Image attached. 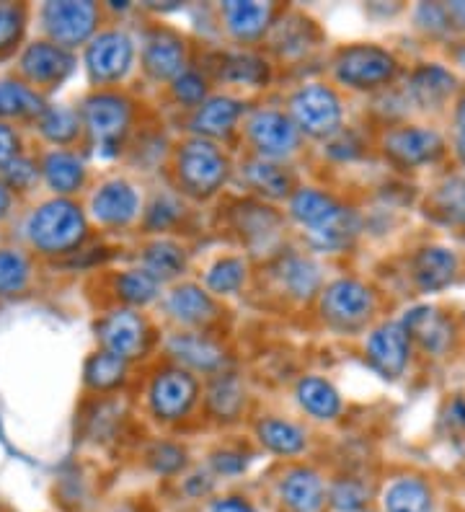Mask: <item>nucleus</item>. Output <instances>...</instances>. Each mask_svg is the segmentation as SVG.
Masks as SVG:
<instances>
[{
	"label": "nucleus",
	"mask_w": 465,
	"mask_h": 512,
	"mask_svg": "<svg viewBox=\"0 0 465 512\" xmlns=\"http://www.w3.org/2000/svg\"><path fill=\"white\" fill-rule=\"evenodd\" d=\"M321 311L336 326H344V329L360 326L375 311V293L367 288L365 282L341 277L323 290Z\"/></svg>",
	"instance_id": "nucleus-11"
},
{
	"label": "nucleus",
	"mask_w": 465,
	"mask_h": 512,
	"mask_svg": "<svg viewBox=\"0 0 465 512\" xmlns=\"http://www.w3.org/2000/svg\"><path fill=\"white\" fill-rule=\"evenodd\" d=\"M385 512H434L432 489L419 476H401L383 492Z\"/></svg>",
	"instance_id": "nucleus-28"
},
{
	"label": "nucleus",
	"mask_w": 465,
	"mask_h": 512,
	"mask_svg": "<svg viewBox=\"0 0 465 512\" xmlns=\"http://www.w3.org/2000/svg\"><path fill=\"white\" fill-rule=\"evenodd\" d=\"M140 213V197H137L135 187L127 184L124 179H112L104 182L91 197V215L93 220H99L101 225H127L137 218Z\"/></svg>",
	"instance_id": "nucleus-15"
},
{
	"label": "nucleus",
	"mask_w": 465,
	"mask_h": 512,
	"mask_svg": "<svg viewBox=\"0 0 465 512\" xmlns=\"http://www.w3.org/2000/svg\"><path fill=\"white\" fill-rule=\"evenodd\" d=\"M186 47L176 34L153 32L143 47V68L155 81H176L184 73Z\"/></svg>",
	"instance_id": "nucleus-16"
},
{
	"label": "nucleus",
	"mask_w": 465,
	"mask_h": 512,
	"mask_svg": "<svg viewBox=\"0 0 465 512\" xmlns=\"http://www.w3.org/2000/svg\"><path fill=\"white\" fill-rule=\"evenodd\" d=\"M341 210H344V207H341L331 194L321 192V189H295L290 197V215L298 220L300 225H305L310 233L326 228Z\"/></svg>",
	"instance_id": "nucleus-23"
},
{
	"label": "nucleus",
	"mask_w": 465,
	"mask_h": 512,
	"mask_svg": "<svg viewBox=\"0 0 465 512\" xmlns=\"http://www.w3.org/2000/svg\"><path fill=\"white\" fill-rule=\"evenodd\" d=\"M416 24L432 34H447L450 26H453L450 19H447L445 6H437V3H424V6H419V11H416Z\"/></svg>",
	"instance_id": "nucleus-49"
},
{
	"label": "nucleus",
	"mask_w": 465,
	"mask_h": 512,
	"mask_svg": "<svg viewBox=\"0 0 465 512\" xmlns=\"http://www.w3.org/2000/svg\"><path fill=\"white\" fill-rule=\"evenodd\" d=\"M220 16L225 21V29L241 42H254L267 32L274 19V6L269 3H241L230 0L220 6Z\"/></svg>",
	"instance_id": "nucleus-21"
},
{
	"label": "nucleus",
	"mask_w": 465,
	"mask_h": 512,
	"mask_svg": "<svg viewBox=\"0 0 465 512\" xmlns=\"http://www.w3.org/2000/svg\"><path fill=\"white\" fill-rule=\"evenodd\" d=\"M37 130L47 143L55 148H68L75 140L81 138L83 132V119L81 112H75L70 107H47L42 117L37 119Z\"/></svg>",
	"instance_id": "nucleus-29"
},
{
	"label": "nucleus",
	"mask_w": 465,
	"mask_h": 512,
	"mask_svg": "<svg viewBox=\"0 0 465 512\" xmlns=\"http://www.w3.org/2000/svg\"><path fill=\"white\" fill-rule=\"evenodd\" d=\"M279 497L292 512H318L326 502V484L318 471L295 466L279 481Z\"/></svg>",
	"instance_id": "nucleus-18"
},
{
	"label": "nucleus",
	"mask_w": 465,
	"mask_h": 512,
	"mask_svg": "<svg viewBox=\"0 0 465 512\" xmlns=\"http://www.w3.org/2000/svg\"><path fill=\"white\" fill-rule=\"evenodd\" d=\"M158 290H161V282L148 275L145 269H127L117 277V295L127 306H145L158 298Z\"/></svg>",
	"instance_id": "nucleus-39"
},
{
	"label": "nucleus",
	"mask_w": 465,
	"mask_h": 512,
	"mask_svg": "<svg viewBox=\"0 0 465 512\" xmlns=\"http://www.w3.org/2000/svg\"><path fill=\"white\" fill-rule=\"evenodd\" d=\"M401 324L406 326L409 337H414L432 355H442L453 342V324L432 306L411 308Z\"/></svg>",
	"instance_id": "nucleus-19"
},
{
	"label": "nucleus",
	"mask_w": 465,
	"mask_h": 512,
	"mask_svg": "<svg viewBox=\"0 0 465 512\" xmlns=\"http://www.w3.org/2000/svg\"><path fill=\"white\" fill-rule=\"evenodd\" d=\"M370 500V487L360 479H339L329 492V502L339 512H362V507Z\"/></svg>",
	"instance_id": "nucleus-43"
},
{
	"label": "nucleus",
	"mask_w": 465,
	"mask_h": 512,
	"mask_svg": "<svg viewBox=\"0 0 465 512\" xmlns=\"http://www.w3.org/2000/svg\"><path fill=\"white\" fill-rule=\"evenodd\" d=\"M434 213L442 215L447 223H463L465 220V179L455 176L447 179L437 192L432 194Z\"/></svg>",
	"instance_id": "nucleus-41"
},
{
	"label": "nucleus",
	"mask_w": 465,
	"mask_h": 512,
	"mask_svg": "<svg viewBox=\"0 0 465 512\" xmlns=\"http://www.w3.org/2000/svg\"><path fill=\"white\" fill-rule=\"evenodd\" d=\"M26 6L21 3H0V55L11 52L21 42L26 29Z\"/></svg>",
	"instance_id": "nucleus-44"
},
{
	"label": "nucleus",
	"mask_w": 465,
	"mask_h": 512,
	"mask_svg": "<svg viewBox=\"0 0 465 512\" xmlns=\"http://www.w3.org/2000/svg\"><path fill=\"white\" fill-rule=\"evenodd\" d=\"M243 386L238 378L233 375H223L217 378L215 383L207 391V404H210V412L217 414L220 419H236L243 406Z\"/></svg>",
	"instance_id": "nucleus-38"
},
{
	"label": "nucleus",
	"mask_w": 465,
	"mask_h": 512,
	"mask_svg": "<svg viewBox=\"0 0 465 512\" xmlns=\"http://www.w3.org/2000/svg\"><path fill=\"white\" fill-rule=\"evenodd\" d=\"M39 176H42L39 163L31 161V158H26V156L13 158L8 166H3V169H0V182L6 184L11 192H26V189H31L34 184L39 182Z\"/></svg>",
	"instance_id": "nucleus-45"
},
{
	"label": "nucleus",
	"mask_w": 465,
	"mask_h": 512,
	"mask_svg": "<svg viewBox=\"0 0 465 512\" xmlns=\"http://www.w3.org/2000/svg\"><path fill=\"white\" fill-rule=\"evenodd\" d=\"M414 280L416 285L424 290V293H440L445 290L450 282L455 280V272H458V259L450 249H442V246H427L419 254L414 256Z\"/></svg>",
	"instance_id": "nucleus-22"
},
{
	"label": "nucleus",
	"mask_w": 465,
	"mask_h": 512,
	"mask_svg": "<svg viewBox=\"0 0 465 512\" xmlns=\"http://www.w3.org/2000/svg\"><path fill=\"white\" fill-rule=\"evenodd\" d=\"M360 225H362L360 215L344 207V210H341V213L326 225V228L310 233V241H313L318 249H329V251L344 249V246L352 244L354 236L360 233Z\"/></svg>",
	"instance_id": "nucleus-37"
},
{
	"label": "nucleus",
	"mask_w": 465,
	"mask_h": 512,
	"mask_svg": "<svg viewBox=\"0 0 465 512\" xmlns=\"http://www.w3.org/2000/svg\"><path fill=\"white\" fill-rule=\"evenodd\" d=\"M385 156L396 161L398 166H422V163L434 161L442 156L445 140L440 132L429 130V127H396L383 138Z\"/></svg>",
	"instance_id": "nucleus-13"
},
{
	"label": "nucleus",
	"mask_w": 465,
	"mask_h": 512,
	"mask_svg": "<svg viewBox=\"0 0 465 512\" xmlns=\"http://www.w3.org/2000/svg\"><path fill=\"white\" fill-rule=\"evenodd\" d=\"M341 101L334 88L308 83L290 99V119L310 138H334L341 130Z\"/></svg>",
	"instance_id": "nucleus-5"
},
{
	"label": "nucleus",
	"mask_w": 465,
	"mask_h": 512,
	"mask_svg": "<svg viewBox=\"0 0 465 512\" xmlns=\"http://www.w3.org/2000/svg\"><path fill=\"white\" fill-rule=\"evenodd\" d=\"M75 70L73 52L50 42V39H37V42L26 44L19 57V73L21 81L29 83L31 88L50 91L60 88V83Z\"/></svg>",
	"instance_id": "nucleus-8"
},
{
	"label": "nucleus",
	"mask_w": 465,
	"mask_h": 512,
	"mask_svg": "<svg viewBox=\"0 0 465 512\" xmlns=\"http://www.w3.org/2000/svg\"><path fill=\"white\" fill-rule=\"evenodd\" d=\"M168 352L179 363L189 365L194 370H205V373H215L225 363L223 350L207 337H202V334H176L168 342Z\"/></svg>",
	"instance_id": "nucleus-27"
},
{
	"label": "nucleus",
	"mask_w": 465,
	"mask_h": 512,
	"mask_svg": "<svg viewBox=\"0 0 465 512\" xmlns=\"http://www.w3.org/2000/svg\"><path fill=\"white\" fill-rule=\"evenodd\" d=\"M243 282H246V262L238 259V256L220 259V262L212 264V269L207 272V288L217 295L238 293Z\"/></svg>",
	"instance_id": "nucleus-42"
},
{
	"label": "nucleus",
	"mask_w": 465,
	"mask_h": 512,
	"mask_svg": "<svg viewBox=\"0 0 465 512\" xmlns=\"http://www.w3.org/2000/svg\"><path fill=\"white\" fill-rule=\"evenodd\" d=\"M24 231L39 254H70L86 241L88 220L70 197H55L31 210Z\"/></svg>",
	"instance_id": "nucleus-1"
},
{
	"label": "nucleus",
	"mask_w": 465,
	"mask_h": 512,
	"mask_svg": "<svg viewBox=\"0 0 465 512\" xmlns=\"http://www.w3.org/2000/svg\"><path fill=\"white\" fill-rule=\"evenodd\" d=\"M220 75L233 83H248V86H261L267 81V63L256 55L248 52H238V55H228L223 60Z\"/></svg>",
	"instance_id": "nucleus-40"
},
{
	"label": "nucleus",
	"mask_w": 465,
	"mask_h": 512,
	"mask_svg": "<svg viewBox=\"0 0 465 512\" xmlns=\"http://www.w3.org/2000/svg\"><path fill=\"white\" fill-rule=\"evenodd\" d=\"M367 360L380 375L385 378H398L406 370L411 352V337L406 326L398 321H388V324L378 326L367 337Z\"/></svg>",
	"instance_id": "nucleus-14"
},
{
	"label": "nucleus",
	"mask_w": 465,
	"mask_h": 512,
	"mask_svg": "<svg viewBox=\"0 0 465 512\" xmlns=\"http://www.w3.org/2000/svg\"><path fill=\"white\" fill-rule=\"evenodd\" d=\"M455 125H458V140H455V145H458L460 161L465 163V99L460 101L458 112H455Z\"/></svg>",
	"instance_id": "nucleus-53"
},
{
	"label": "nucleus",
	"mask_w": 465,
	"mask_h": 512,
	"mask_svg": "<svg viewBox=\"0 0 465 512\" xmlns=\"http://www.w3.org/2000/svg\"><path fill=\"white\" fill-rule=\"evenodd\" d=\"M199 394L197 378L181 368L163 370L150 383V409L161 419H181L189 414Z\"/></svg>",
	"instance_id": "nucleus-12"
},
{
	"label": "nucleus",
	"mask_w": 465,
	"mask_h": 512,
	"mask_svg": "<svg viewBox=\"0 0 465 512\" xmlns=\"http://www.w3.org/2000/svg\"><path fill=\"white\" fill-rule=\"evenodd\" d=\"M44 184L57 194V197H70V194L81 192L86 184V163L83 158L68 148H52L44 153L39 161Z\"/></svg>",
	"instance_id": "nucleus-17"
},
{
	"label": "nucleus",
	"mask_w": 465,
	"mask_h": 512,
	"mask_svg": "<svg viewBox=\"0 0 465 512\" xmlns=\"http://www.w3.org/2000/svg\"><path fill=\"white\" fill-rule=\"evenodd\" d=\"M132 60H135V44L119 29H109L101 32L86 44V55H83V65H86L88 81L93 86H112L119 83L124 75L130 73Z\"/></svg>",
	"instance_id": "nucleus-7"
},
{
	"label": "nucleus",
	"mask_w": 465,
	"mask_h": 512,
	"mask_svg": "<svg viewBox=\"0 0 465 512\" xmlns=\"http://www.w3.org/2000/svg\"><path fill=\"white\" fill-rule=\"evenodd\" d=\"M124 375H127V360L104 350L88 357L86 368H83V381L93 391H112V388L122 386Z\"/></svg>",
	"instance_id": "nucleus-35"
},
{
	"label": "nucleus",
	"mask_w": 465,
	"mask_h": 512,
	"mask_svg": "<svg viewBox=\"0 0 465 512\" xmlns=\"http://www.w3.org/2000/svg\"><path fill=\"white\" fill-rule=\"evenodd\" d=\"M47 109L44 96L21 78H0V122L39 119Z\"/></svg>",
	"instance_id": "nucleus-26"
},
{
	"label": "nucleus",
	"mask_w": 465,
	"mask_h": 512,
	"mask_svg": "<svg viewBox=\"0 0 465 512\" xmlns=\"http://www.w3.org/2000/svg\"><path fill=\"white\" fill-rule=\"evenodd\" d=\"M210 512H259L254 505L243 497H223V500L212 502Z\"/></svg>",
	"instance_id": "nucleus-52"
},
{
	"label": "nucleus",
	"mask_w": 465,
	"mask_h": 512,
	"mask_svg": "<svg viewBox=\"0 0 465 512\" xmlns=\"http://www.w3.org/2000/svg\"><path fill=\"white\" fill-rule=\"evenodd\" d=\"M150 466H153L158 474H176L179 469H184L186 453L179 448V445L161 443L150 450Z\"/></svg>",
	"instance_id": "nucleus-48"
},
{
	"label": "nucleus",
	"mask_w": 465,
	"mask_h": 512,
	"mask_svg": "<svg viewBox=\"0 0 465 512\" xmlns=\"http://www.w3.org/2000/svg\"><path fill=\"white\" fill-rule=\"evenodd\" d=\"M166 311L174 316L176 321L189 326L207 324L217 316V306L212 295L202 290L199 285H179L168 293Z\"/></svg>",
	"instance_id": "nucleus-25"
},
{
	"label": "nucleus",
	"mask_w": 465,
	"mask_h": 512,
	"mask_svg": "<svg viewBox=\"0 0 465 512\" xmlns=\"http://www.w3.org/2000/svg\"><path fill=\"white\" fill-rule=\"evenodd\" d=\"M248 458L243 453H236V450H223V453H215L212 456V469L223 476H236L241 471H246Z\"/></svg>",
	"instance_id": "nucleus-50"
},
{
	"label": "nucleus",
	"mask_w": 465,
	"mask_h": 512,
	"mask_svg": "<svg viewBox=\"0 0 465 512\" xmlns=\"http://www.w3.org/2000/svg\"><path fill=\"white\" fill-rule=\"evenodd\" d=\"M256 435L264 448L279 456H298L300 450H305V432L285 419H264L256 427Z\"/></svg>",
	"instance_id": "nucleus-34"
},
{
	"label": "nucleus",
	"mask_w": 465,
	"mask_h": 512,
	"mask_svg": "<svg viewBox=\"0 0 465 512\" xmlns=\"http://www.w3.org/2000/svg\"><path fill=\"white\" fill-rule=\"evenodd\" d=\"M243 101L233 99V96H212L202 107L194 112L192 130L197 132V138H228L236 122L243 114Z\"/></svg>",
	"instance_id": "nucleus-20"
},
{
	"label": "nucleus",
	"mask_w": 465,
	"mask_h": 512,
	"mask_svg": "<svg viewBox=\"0 0 465 512\" xmlns=\"http://www.w3.org/2000/svg\"><path fill=\"white\" fill-rule=\"evenodd\" d=\"M21 156V140L19 132L13 130L8 122H0V169L8 166L13 158Z\"/></svg>",
	"instance_id": "nucleus-51"
},
{
	"label": "nucleus",
	"mask_w": 465,
	"mask_h": 512,
	"mask_svg": "<svg viewBox=\"0 0 465 512\" xmlns=\"http://www.w3.org/2000/svg\"><path fill=\"white\" fill-rule=\"evenodd\" d=\"M96 337L101 342V350L112 352L122 360H135L143 357L148 350V324L137 311L132 308H114L99 319L96 324Z\"/></svg>",
	"instance_id": "nucleus-9"
},
{
	"label": "nucleus",
	"mask_w": 465,
	"mask_h": 512,
	"mask_svg": "<svg viewBox=\"0 0 465 512\" xmlns=\"http://www.w3.org/2000/svg\"><path fill=\"white\" fill-rule=\"evenodd\" d=\"M83 130L101 153H117L132 125V101L117 91H93L81 104Z\"/></svg>",
	"instance_id": "nucleus-2"
},
{
	"label": "nucleus",
	"mask_w": 465,
	"mask_h": 512,
	"mask_svg": "<svg viewBox=\"0 0 465 512\" xmlns=\"http://www.w3.org/2000/svg\"><path fill=\"white\" fill-rule=\"evenodd\" d=\"M298 401L310 417L316 419H334L341 412V396L329 381L308 375L298 383Z\"/></svg>",
	"instance_id": "nucleus-31"
},
{
	"label": "nucleus",
	"mask_w": 465,
	"mask_h": 512,
	"mask_svg": "<svg viewBox=\"0 0 465 512\" xmlns=\"http://www.w3.org/2000/svg\"><path fill=\"white\" fill-rule=\"evenodd\" d=\"M445 11H447V19H450V24L465 29V3H447Z\"/></svg>",
	"instance_id": "nucleus-54"
},
{
	"label": "nucleus",
	"mask_w": 465,
	"mask_h": 512,
	"mask_svg": "<svg viewBox=\"0 0 465 512\" xmlns=\"http://www.w3.org/2000/svg\"><path fill=\"white\" fill-rule=\"evenodd\" d=\"M31 262L21 249H0V298H11L29 288Z\"/></svg>",
	"instance_id": "nucleus-36"
},
{
	"label": "nucleus",
	"mask_w": 465,
	"mask_h": 512,
	"mask_svg": "<svg viewBox=\"0 0 465 512\" xmlns=\"http://www.w3.org/2000/svg\"><path fill=\"white\" fill-rule=\"evenodd\" d=\"M455 91V75L442 65H422L416 68L409 78L406 94L416 107L429 109L440 107L442 101Z\"/></svg>",
	"instance_id": "nucleus-24"
},
{
	"label": "nucleus",
	"mask_w": 465,
	"mask_h": 512,
	"mask_svg": "<svg viewBox=\"0 0 465 512\" xmlns=\"http://www.w3.org/2000/svg\"><path fill=\"white\" fill-rule=\"evenodd\" d=\"M396 70V57L375 44H354L341 50L334 60L336 81L349 88H360V91L391 83Z\"/></svg>",
	"instance_id": "nucleus-6"
},
{
	"label": "nucleus",
	"mask_w": 465,
	"mask_h": 512,
	"mask_svg": "<svg viewBox=\"0 0 465 512\" xmlns=\"http://www.w3.org/2000/svg\"><path fill=\"white\" fill-rule=\"evenodd\" d=\"M274 269H277V277L282 280V285L295 298L308 300L321 288V269L305 256H282Z\"/></svg>",
	"instance_id": "nucleus-30"
},
{
	"label": "nucleus",
	"mask_w": 465,
	"mask_h": 512,
	"mask_svg": "<svg viewBox=\"0 0 465 512\" xmlns=\"http://www.w3.org/2000/svg\"><path fill=\"white\" fill-rule=\"evenodd\" d=\"M99 19V6L91 0H50L39 8L42 32L65 50L91 42L99 29Z\"/></svg>",
	"instance_id": "nucleus-4"
},
{
	"label": "nucleus",
	"mask_w": 465,
	"mask_h": 512,
	"mask_svg": "<svg viewBox=\"0 0 465 512\" xmlns=\"http://www.w3.org/2000/svg\"><path fill=\"white\" fill-rule=\"evenodd\" d=\"M171 91H174V99L184 104V107L199 109L207 101V81L199 73H194V70H184L174 81Z\"/></svg>",
	"instance_id": "nucleus-46"
},
{
	"label": "nucleus",
	"mask_w": 465,
	"mask_h": 512,
	"mask_svg": "<svg viewBox=\"0 0 465 512\" xmlns=\"http://www.w3.org/2000/svg\"><path fill=\"white\" fill-rule=\"evenodd\" d=\"M186 267V254L174 241H153L143 251V269L158 282L176 280Z\"/></svg>",
	"instance_id": "nucleus-33"
},
{
	"label": "nucleus",
	"mask_w": 465,
	"mask_h": 512,
	"mask_svg": "<svg viewBox=\"0 0 465 512\" xmlns=\"http://www.w3.org/2000/svg\"><path fill=\"white\" fill-rule=\"evenodd\" d=\"M11 207H13V192L6 187V184L0 182V220L11 215Z\"/></svg>",
	"instance_id": "nucleus-55"
},
{
	"label": "nucleus",
	"mask_w": 465,
	"mask_h": 512,
	"mask_svg": "<svg viewBox=\"0 0 465 512\" xmlns=\"http://www.w3.org/2000/svg\"><path fill=\"white\" fill-rule=\"evenodd\" d=\"M246 182L261 192L264 197H272V200H282L292 192V176L290 171L282 169L277 161H267V158H254V161L246 163Z\"/></svg>",
	"instance_id": "nucleus-32"
},
{
	"label": "nucleus",
	"mask_w": 465,
	"mask_h": 512,
	"mask_svg": "<svg viewBox=\"0 0 465 512\" xmlns=\"http://www.w3.org/2000/svg\"><path fill=\"white\" fill-rule=\"evenodd\" d=\"M246 132L259 158H267V161L292 156L300 145L298 125L287 114L274 112V109H259L251 114Z\"/></svg>",
	"instance_id": "nucleus-10"
},
{
	"label": "nucleus",
	"mask_w": 465,
	"mask_h": 512,
	"mask_svg": "<svg viewBox=\"0 0 465 512\" xmlns=\"http://www.w3.org/2000/svg\"><path fill=\"white\" fill-rule=\"evenodd\" d=\"M176 176L184 192L194 197H210L228 179V158L212 140H186L176 156Z\"/></svg>",
	"instance_id": "nucleus-3"
},
{
	"label": "nucleus",
	"mask_w": 465,
	"mask_h": 512,
	"mask_svg": "<svg viewBox=\"0 0 465 512\" xmlns=\"http://www.w3.org/2000/svg\"><path fill=\"white\" fill-rule=\"evenodd\" d=\"M181 215V202L171 194H158L153 200V205L148 207V215H145V225L148 231H163L168 225H174Z\"/></svg>",
	"instance_id": "nucleus-47"
},
{
	"label": "nucleus",
	"mask_w": 465,
	"mask_h": 512,
	"mask_svg": "<svg viewBox=\"0 0 465 512\" xmlns=\"http://www.w3.org/2000/svg\"><path fill=\"white\" fill-rule=\"evenodd\" d=\"M450 419H453L455 425H460L465 430V401L463 399H455L450 404Z\"/></svg>",
	"instance_id": "nucleus-56"
}]
</instances>
